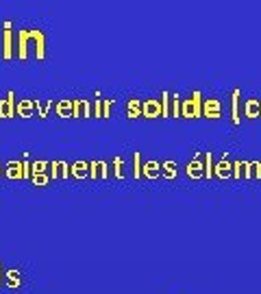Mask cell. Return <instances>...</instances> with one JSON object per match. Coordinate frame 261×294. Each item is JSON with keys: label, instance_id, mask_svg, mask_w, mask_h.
<instances>
[{"label": "cell", "instance_id": "10", "mask_svg": "<svg viewBox=\"0 0 261 294\" xmlns=\"http://www.w3.org/2000/svg\"><path fill=\"white\" fill-rule=\"evenodd\" d=\"M22 170H24V168H22V161L11 159V161L4 163V175H7V179H11V181H22V179H24Z\"/></svg>", "mask_w": 261, "mask_h": 294}, {"label": "cell", "instance_id": "36", "mask_svg": "<svg viewBox=\"0 0 261 294\" xmlns=\"http://www.w3.org/2000/svg\"><path fill=\"white\" fill-rule=\"evenodd\" d=\"M22 168H24V170H22L24 179H31V175H33V172H31V161H29V159H24V161H22Z\"/></svg>", "mask_w": 261, "mask_h": 294}, {"label": "cell", "instance_id": "25", "mask_svg": "<svg viewBox=\"0 0 261 294\" xmlns=\"http://www.w3.org/2000/svg\"><path fill=\"white\" fill-rule=\"evenodd\" d=\"M31 181H33V185H35V188H44V185L50 183V175H48V172H41V175H33Z\"/></svg>", "mask_w": 261, "mask_h": 294}, {"label": "cell", "instance_id": "31", "mask_svg": "<svg viewBox=\"0 0 261 294\" xmlns=\"http://www.w3.org/2000/svg\"><path fill=\"white\" fill-rule=\"evenodd\" d=\"M113 102L115 100H109V98H105V100H102V118H105V120L111 118V107H113Z\"/></svg>", "mask_w": 261, "mask_h": 294}, {"label": "cell", "instance_id": "21", "mask_svg": "<svg viewBox=\"0 0 261 294\" xmlns=\"http://www.w3.org/2000/svg\"><path fill=\"white\" fill-rule=\"evenodd\" d=\"M161 175L166 176L168 181L176 179V175H179V166H176V161H163L161 163Z\"/></svg>", "mask_w": 261, "mask_h": 294}, {"label": "cell", "instance_id": "3", "mask_svg": "<svg viewBox=\"0 0 261 294\" xmlns=\"http://www.w3.org/2000/svg\"><path fill=\"white\" fill-rule=\"evenodd\" d=\"M26 37H29V41L33 39L35 41V57L39 59H46V35L41 31H26Z\"/></svg>", "mask_w": 261, "mask_h": 294}, {"label": "cell", "instance_id": "33", "mask_svg": "<svg viewBox=\"0 0 261 294\" xmlns=\"http://www.w3.org/2000/svg\"><path fill=\"white\" fill-rule=\"evenodd\" d=\"M250 176L261 179V161H250Z\"/></svg>", "mask_w": 261, "mask_h": 294}, {"label": "cell", "instance_id": "7", "mask_svg": "<svg viewBox=\"0 0 261 294\" xmlns=\"http://www.w3.org/2000/svg\"><path fill=\"white\" fill-rule=\"evenodd\" d=\"M142 118H161V100L152 98V100L142 102Z\"/></svg>", "mask_w": 261, "mask_h": 294}, {"label": "cell", "instance_id": "15", "mask_svg": "<svg viewBox=\"0 0 261 294\" xmlns=\"http://www.w3.org/2000/svg\"><path fill=\"white\" fill-rule=\"evenodd\" d=\"M142 176H146V179H157V176H161V163L159 161L142 163Z\"/></svg>", "mask_w": 261, "mask_h": 294}, {"label": "cell", "instance_id": "19", "mask_svg": "<svg viewBox=\"0 0 261 294\" xmlns=\"http://www.w3.org/2000/svg\"><path fill=\"white\" fill-rule=\"evenodd\" d=\"M127 118L135 120V118H142V102L137 98H130L127 102Z\"/></svg>", "mask_w": 261, "mask_h": 294}, {"label": "cell", "instance_id": "22", "mask_svg": "<svg viewBox=\"0 0 261 294\" xmlns=\"http://www.w3.org/2000/svg\"><path fill=\"white\" fill-rule=\"evenodd\" d=\"M203 159H205V179H213V153L207 151L203 153Z\"/></svg>", "mask_w": 261, "mask_h": 294}, {"label": "cell", "instance_id": "39", "mask_svg": "<svg viewBox=\"0 0 261 294\" xmlns=\"http://www.w3.org/2000/svg\"><path fill=\"white\" fill-rule=\"evenodd\" d=\"M259 118H261V114H259Z\"/></svg>", "mask_w": 261, "mask_h": 294}, {"label": "cell", "instance_id": "24", "mask_svg": "<svg viewBox=\"0 0 261 294\" xmlns=\"http://www.w3.org/2000/svg\"><path fill=\"white\" fill-rule=\"evenodd\" d=\"M170 118H181V98L179 94L170 96Z\"/></svg>", "mask_w": 261, "mask_h": 294}, {"label": "cell", "instance_id": "5", "mask_svg": "<svg viewBox=\"0 0 261 294\" xmlns=\"http://www.w3.org/2000/svg\"><path fill=\"white\" fill-rule=\"evenodd\" d=\"M185 175L189 176V179H205V166H203V153H198V155L194 157L192 161L187 163V168H185Z\"/></svg>", "mask_w": 261, "mask_h": 294}, {"label": "cell", "instance_id": "1", "mask_svg": "<svg viewBox=\"0 0 261 294\" xmlns=\"http://www.w3.org/2000/svg\"><path fill=\"white\" fill-rule=\"evenodd\" d=\"M181 118H203V94L198 90L189 100H181Z\"/></svg>", "mask_w": 261, "mask_h": 294}, {"label": "cell", "instance_id": "23", "mask_svg": "<svg viewBox=\"0 0 261 294\" xmlns=\"http://www.w3.org/2000/svg\"><path fill=\"white\" fill-rule=\"evenodd\" d=\"M170 92H163V94H161V98H159V100H161V118H170Z\"/></svg>", "mask_w": 261, "mask_h": 294}, {"label": "cell", "instance_id": "8", "mask_svg": "<svg viewBox=\"0 0 261 294\" xmlns=\"http://www.w3.org/2000/svg\"><path fill=\"white\" fill-rule=\"evenodd\" d=\"M220 116H222V111H220V100H216V98L203 100V118L218 120Z\"/></svg>", "mask_w": 261, "mask_h": 294}, {"label": "cell", "instance_id": "2", "mask_svg": "<svg viewBox=\"0 0 261 294\" xmlns=\"http://www.w3.org/2000/svg\"><path fill=\"white\" fill-rule=\"evenodd\" d=\"M13 57V31H11V22H4V31H2V59L11 61Z\"/></svg>", "mask_w": 261, "mask_h": 294}, {"label": "cell", "instance_id": "18", "mask_svg": "<svg viewBox=\"0 0 261 294\" xmlns=\"http://www.w3.org/2000/svg\"><path fill=\"white\" fill-rule=\"evenodd\" d=\"M4 286L16 290V288L22 286V277H20V270H7L4 273Z\"/></svg>", "mask_w": 261, "mask_h": 294}, {"label": "cell", "instance_id": "9", "mask_svg": "<svg viewBox=\"0 0 261 294\" xmlns=\"http://www.w3.org/2000/svg\"><path fill=\"white\" fill-rule=\"evenodd\" d=\"M213 176H218V179H228V176H233V161H228L226 155H222V159L213 166Z\"/></svg>", "mask_w": 261, "mask_h": 294}, {"label": "cell", "instance_id": "27", "mask_svg": "<svg viewBox=\"0 0 261 294\" xmlns=\"http://www.w3.org/2000/svg\"><path fill=\"white\" fill-rule=\"evenodd\" d=\"M92 118H102V98L98 94L92 100Z\"/></svg>", "mask_w": 261, "mask_h": 294}, {"label": "cell", "instance_id": "11", "mask_svg": "<svg viewBox=\"0 0 261 294\" xmlns=\"http://www.w3.org/2000/svg\"><path fill=\"white\" fill-rule=\"evenodd\" d=\"M109 166L105 161H90V179H107Z\"/></svg>", "mask_w": 261, "mask_h": 294}, {"label": "cell", "instance_id": "37", "mask_svg": "<svg viewBox=\"0 0 261 294\" xmlns=\"http://www.w3.org/2000/svg\"><path fill=\"white\" fill-rule=\"evenodd\" d=\"M0 286H2V264H0Z\"/></svg>", "mask_w": 261, "mask_h": 294}, {"label": "cell", "instance_id": "13", "mask_svg": "<svg viewBox=\"0 0 261 294\" xmlns=\"http://www.w3.org/2000/svg\"><path fill=\"white\" fill-rule=\"evenodd\" d=\"M240 90H233V94H231V120H233V124H240L242 122V116H240V105H242V100H240Z\"/></svg>", "mask_w": 261, "mask_h": 294}, {"label": "cell", "instance_id": "32", "mask_svg": "<svg viewBox=\"0 0 261 294\" xmlns=\"http://www.w3.org/2000/svg\"><path fill=\"white\" fill-rule=\"evenodd\" d=\"M233 176H235V179L244 176V161H233Z\"/></svg>", "mask_w": 261, "mask_h": 294}, {"label": "cell", "instance_id": "28", "mask_svg": "<svg viewBox=\"0 0 261 294\" xmlns=\"http://www.w3.org/2000/svg\"><path fill=\"white\" fill-rule=\"evenodd\" d=\"M139 157H142V153H133V176L135 179H139L142 176V161H139Z\"/></svg>", "mask_w": 261, "mask_h": 294}, {"label": "cell", "instance_id": "12", "mask_svg": "<svg viewBox=\"0 0 261 294\" xmlns=\"http://www.w3.org/2000/svg\"><path fill=\"white\" fill-rule=\"evenodd\" d=\"M70 175H72L74 179H87V176H90V163L83 159L74 161L72 166H70Z\"/></svg>", "mask_w": 261, "mask_h": 294}, {"label": "cell", "instance_id": "30", "mask_svg": "<svg viewBox=\"0 0 261 294\" xmlns=\"http://www.w3.org/2000/svg\"><path fill=\"white\" fill-rule=\"evenodd\" d=\"M113 175L118 179H124V159L122 157H115L113 159Z\"/></svg>", "mask_w": 261, "mask_h": 294}, {"label": "cell", "instance_id": "29", "mask_svg": "<svg viewBox=\"0 0 261 294\" xmlns=\"http://www.w3.org/2000/svg\"><path fill=\"white\" fill-rule=\"evenodd\" d=\"M48 166H50V161H33L31 163V172H33V175H41V172L48 170Z\"/></svg>", "mask_w": 261, "mask_h": 294}, {"label": "cell", "instance_id": "6", "mask_svg": "<svg viewBox=\"0 0 261 294\" xmlns=\"http://www.w3.org/2000/svg\"><path fill=\"white\" fill-rule=\"evenodd\" d=\"M72 118H92V100L85 98L72 100Z\"/></svg>", "mask_w": 261, "mask_h": 294}, {"label": "cell", "instance_id": "38", "mask_svg": "<svg viewBox=\"0 0 261 294\" xmlns=\"http://www.w3.org/2000/svg\"><path fill=\"white\" fill-rule=\"evenodd\" d=\"M0 170H2V166H0Z\"/></svg>", "mask_w": 261, "mask_h": 294}, {"label": "cell", "instance_id": "34", "mask_svg": "<svg viewBox=\"0 0 261 294\" xmlns=\"http://www.w3.org/2000/svg\"><path fill=\"white\" fill-rule=\"evenodd\" d=\"M59 179H70V166L65 161H59Z\"/></svg>", "mask_w": 261, "mask_h": 294}, {"label": "cell", "instance_id": "16", "mask_svg": "<svg viewBox=\"0 0 261 294\" xmlns=\"http://www.w3.org/2000/svg\"><path fill=\"white\" fill-rule=\"evenodd\" d=\"M33 111H35V100H20L16 107L18 118H33Z\"/></svg>", "mask_w": 261, "mask_h": 294}, {"label": "cell", "instance_id": "20", "mask_svg": "<svg viewBox=\"0 0 261 294\" xmlns=\"http://www.w3.org/2000/svg\"><path fill=\"white\" fill-rule=\"evenodd\" d=\"M55 114L59 118H72V100H59L55 105Z\"/></svg>", "mask_w": 261, "mask_h": 294}, {"label": "cell", "instance_id": "4", "mask_svg": "<svg viewBox=\"0 0 261 294\" xmlns=\"http://www.w3.org/2000/svg\"><path fill=\"white\" fill-rule=\"evenodd\" d=\"M0 118L2 120L16 118V94L13 92H7V98L0 100Z\"/></svg>", "mask_w": 261, "mask_h": 294}, {"label": "cell", "instance_id": "17", "mask_svg": "<svg viewBox=\"0 0 261 294\" xmlns=\"http://www.w3.org/2000/svg\"><path fill=\"white\" fill-rule=\"evenodd\" d=\"M259 114H261V100L250 98V100L244 102V116L246 118H259Z\"/></svg>", "mask_w": 261, "mask_h": 294}, {"label": "cell", "instance_id": "14", "mask_svg": "<svg viewBox=\"0 0 261 294\" xmlns=\"http://www.w3.org/2000/svg\"><path fill=\"white\" fill-rule=\"evenodd\" d=\"M18 59L26 61L29 59V39H26V31H18Z\"/></svg>", "mask_w": 261, "mask_h": 294}, {"label": "cell", "instance_id": "35", "mask_svg": "<svg viewBox=\"0 0 261 294\" xmlns=\"http://www.w3.org/2000/svg\"><path fill=\"white\" fill-rule=\"evenodd\" d=\"M48 168H50V176H53V181L59 179V161H53Z\"/></svg>", "mask_w": 261, "mask_h": 294}, {"label": "cell", "instance_id": "26", "mask_svg": "<svg viewBox=\"0 0 261 294\" xmlns=\"http://www.w3.org/2000/svg\"><path fill=\"white\" fill-rule=\"evenodd\" d=\"M35 109H37V116H39V118H48V111L53 109V100H48L46 105H41L39 100H35Z\"/></svg>", "mask_w": 261, "mask_h": 294}]
</instances>
